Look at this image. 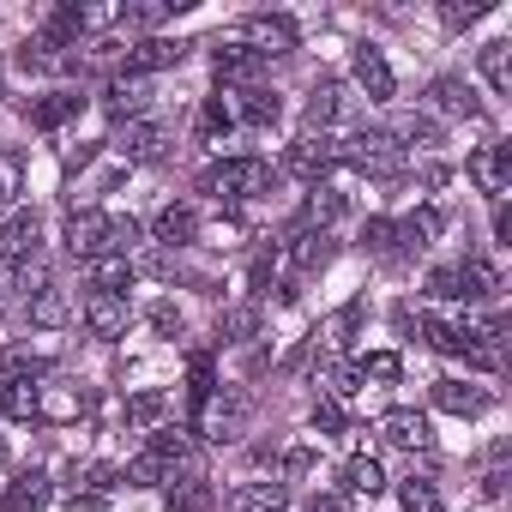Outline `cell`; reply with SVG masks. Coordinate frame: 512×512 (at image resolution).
Here are the masks:
<instances>
[{"mask_svg": "<svg viewBox=\"0 0 512 512\" xmlns=\"http://www.w3.org/2000/svg\"><path fill=\"white\" fill-rule=\"evenodd\" d=\"M25 193V151H0V205Z\"/></svg>", "mask_w": 512, "mask_h": 512, "instance_id": "b9f144b4", "label": "cell"}, {"mask_svg": "<svg viewBox=\"0 0 512 512\" xmlns=\"http://www.w3.org/2000/svg\"><path fill=\"white\" fill-rule=\"evenodd\" d=\"M428 109H434V115H446V121H476V115H482V103H476L470 79H458V73H440V79L428 85Z\"/></svg>", "mask_w": 512, "mask_h": 512, "instance_id": "30bf717a", "label": "cell"}, {"mask_svg": "<svg viewBox=\"0 0 512 512\" xmlns=\"http://www.w3.org/2000/svg\"><path fill=\"white\" fill-rule=\"evenodd\" d=\"M67 253L73 260H103L109 253V211H97V205H79V211H67Z\"/></svg>", "mask_w": 512, "mask_h": 512, "instance_id": "8992f818", "label": "cell"}, {"mask_svg": "<svg viewBox=\"0 0 512 512\" xmlns=\"http://www.w3.org/2000/svg\"><path fill=\"white\" fill-rule=\"evenodd\" d=\"M37 380H0V416H19V422H31L37 416Z\"/></svg>", "mask_w": 512, "mask_h": 512, "instance_id": "836d02e7", "label": "cell"}, {"mask_svg": "<svg viewBox=\"0 0 512 512\" xmlns=\"http://www.w3.org/2000/svg\"><path fill=\"white\" fill-rule=\"evenodd\" d=\"M169 13H175L169 0H139V7H121V25H127V31H157Z\"/></svg>", "mask_w": 512, "mask_h": 512, "instance_id": "60d3db41", "label": "cell"}, {"mask_svg": "<svg viewBox=\"0 0 512 512\" xmlns=\"http://www.w3.org/2000/svg\"><path fill=\"white\" fill-rule=\"evenodd\" d=\"M115 121H139L145 115V103H151V79H133V73H115L109 85H103V97H97Z\"/></svg>", "mask_w": 512, "mask_h": 512, "instance_id": "9a60e30c", "label": "cell"}, {"mask_svg": "<svg viewBox=\"0 0 512 512\" xmlns=\"http://www.w3.org/2000/svg\"><path fill=\"white\" fill-rule=\"evenodd\" d=\"M37 235H43V217L37 211H13L7 223H0V260H31Z\"/></svg>", "mask_w": 512, "mask_h": 512, "instance_id": "ac0fdd59", "label": "cell"}, {"mask_svg": "<svg viewBox=\"0 0 512 512\" xmlns=\"http://www.w3.org/2000/svg\"><path fill=\"white\" fill-rule=\"evenodd\" d=\"M217 500H211V482L199 476V470H181V476H169V512H211Z\"/></svg>", "mask_w": 512, "mask_h": 512, "instance_id": "603a6c76", "label": "cell"}, {"mask_svg": "<svg viewBox=\"0 0 512 512\" xmlns=\"http://www.w3.org/2000/svg\"><path fill=\"white\" fill-rule=\"evenodd\" d=\"M0 314H7V290H0Z\"/></svg>", "mask_w": 512, "mask_h": 512, "instance_id": "6f0895ef", "label": "cell"}, {"mask_svg": "<svg viewBox=\"0 0 512 512\" xmlns=\"http://www.w3.org/2000/svg\"><path fill=\"white\" fill-rule=\"evenodd\" d=\"M422 187H446V163H428L422 169Z\"/></svg>", "mask_w": 512, "mask_h": 512, "instance_id": "db71d44e", "label": "cell"}, {"mask_svg": "<svg viewBox=\"0 0 512 512\" xmlns=\"http://www.w3.org/2000/svg\"><path fill=\"white\" fill-rule=\"evenodd\" d=\"M344 217V193L338 187H314L308 199H302V211H296V223H290V235H332V223Z\"/></svg>", "mask_w": 512, "mask_h": 512, "instance_id": "5bb4252c", "label": "cell"}, {"mask_svg": "<svg viewBox=\"0 0 512 512\" xmlns=\"http://www.w3.org/2000/svg\"><path fill=\"white\" fill-rule=\"evenodd\" d=\"M422 338H428L440 356H464V362H470V332H464V320H446V314H422Z\"/></svg>", "mask_w": 512, "mask_h": 512, "instance_id": "7402d4cb", "label": "cell"}, {"mask_svg": "<svg viewBox=\"0 0 512 512\" xmlns=\"http://www.w3.org/2000/svg\"><path fill=\"white\" fill-rule=\"evenodd\" d=\"M332 253H338L332 235H290V266H296V272H326Z\"/></svg>", "mask_w": 512, "mask_h": 512, "instance_id": "4316f807", "label": "cell"}, {"mask_svg": "<svg viewBox=\"0 0 512 512\" xmlns=\"http://www.w3.org/2000/svg\"><path fill=\"white\" fill-rule=\"evenodd\" d=\"M145 452H151V458L175 476V470L193 458V434H187V428H151V446H145Z\"/></svg>", "mask_w": 512, "mask_h": 512, "instance_id": "d4e9b609", "label": "cell"}, {"mask_svg": "<svg viewBox=\"0 0 512 512\" xmlns=\"http://www.w3.org/2000/svg\"><path fill=\"white\" fill-rule=\"evenodd\" d=\"M332 169H338V139H326V133H302V139L284 151V175H296V181H308V187H326Z\"/></svg>", "mask_w": 512, "mask_h": 512, "instance_id": "3957f363", "label": "cell"}, {"mask_svg": "<svg viewBox=\"0 0 512 512\" xmlns=\"http://www.w3.org/2000/svg\"><path fill=\"white\" fill-rule=\"evenodd\" d=\"M247 338H260V302H235L223 314V344H247Z\"/></svg>", "mask_w": 512, "mask_h": 512, "instance_id": "8d00e7d4", "label": "cell"}, {"mask_svg": "<svg viewBox=\"0 0 512 512\" xmlns=\"http://www.w3.org/2000/svg\"><path fill=\"white\" fill-rule=\"evenodd\" d=\"M0 464H7V434H0Z\"/></svg>", "mask_w": 512, "mask_h": 512, "instance_id": "9f6ffc18", "label": "cell"}, {"mask_svg": "<svg viewBox=\"0 0 512 512\" xmlns=\"http://www.w3.org/2000/svg\"><path fill=\"white\" fill-rule=\"evenodd\" d=\"M229 109H235V121H247V127H278V115H284L278 91H241Z\"/></svg>", "mask_w": 512, "mask_h": 512, "instance_id": "83f0119b", "label": "cell"}, {"mask_svg": "<svg viewBox=\"0 0 512 512\" xmlns=\"http://www.w3.org/2000/svg\"><path fill=\"white\" fill-rule=\"evenodd\" d=\"M25 314H31V326H43V332H61V326H67V296H61L55 284H43L37 296H25Z\"/></svg>", "mask_w": 512, "mask_h": 512, "instance_id": "1f68e13d", "label": "cell"}, {"mask_svg": "<svg viewBox=\"0 0 512 512\" xmlns=\"http://www.w3.org/2000/svg\"><path fill=\"white\" fill-rule=\"evenodd\" d=\"M470 175H476V187L500 205V199L512 193V145H482V151L470 157Z\"/></svg>", "mask_w": 512, "mask_h": 512, "instance_id": "4fadbf2b", "label": "cell"}, {"mask_svg": "<svg viewBox=\"0 0 512 512\" xmlns=\"http://www.w3.org/2000/svg\"><path fill=\"white\" fill-rule=\"evenodd\" d=\"M272 272H278V247H260L253 253V272H247V284H253V302L266 296V284H272Z\"/></svg>", "mask_w": 512, "mask_h": 512, "instance_id": "7dc6e473", "label": "cell"}, {"mask_svg": "<svg viewBox=\"0 0 512 512\" xmlns=\"http://www.w3.org/2000/svg\"><path fill=\"white\" fill-rule=\"evenodd\" d=\"M338 109H344V91H338L332 79H320V85L308 91V109H302V115H308V133H326V127L338 121Z\"/></svg>", "mask_w": 512, "mask_h": 512, "instance_id": "4dcf8cb0", "label": "cell"}, {"mask_svg": "<svg viewBox=\"0 0 512 512\" xmlns=\"http://www.w3.org/2000/svg\"><path fill=\"white\" fill-rule=\"evenodd\" d=\"M169 416V392H133L127 398V428H163Z\"/></svg>", "mask_w": 512, "mask_h": 512, "instance_id": "e575fe53", "label": "cell"}, {"mask_svg": "<svg viewBox=\"0 0 512 512\" xmlns=\"http://www.w3.org/2000/svg\"><path fill=\"white\" fill-rule=\"evenodd\" d=\"M434 404L452 410V416H482V410H488V392L470 386V380H440V386H434Z\"/></svg>", "mask_w": 512, "mask_h": 512, "instance_id": "cb8c5ba5", "label": "cell"}, {"mask_svg": "<svg viewBox=\"0 0 512 512\" xmlns=\"http://www.w3.org/2000/svg\"><path fill=\"white\" fill-rule=\"evenodd\" d=\"M398 506L404 512H440V494L428 476H410V482H398Z\"/></svg>", "mask_w": 512, "mask_h": 512, "instance_id": "ab89813d", "label": "cell"}, {"mask_svg": "<svg viewBox=\"0 0 512 512\" xmlns=\"http://www.w3.org/2000/svg\"><path fill=\"white\" fill-rule=\"evenodd\" d=\"M85 410V392H73V386H43L37 392V416H79Z\"/></svg>", "mask_w": 512, "mask_h": 512, "instance_id": "f35d334b", "label": "cell"}, {"mask_svg": "<svg viewBox=\"0 0 512 512\" xmlns=\"http://www.w3.org/2000/svg\"><path fill=\"white\" fill-rule=\"evenodd\" d=\"M133 278H139V266L121 260V253H103V260H91V290H115V296H127Z\"/></svg>", "mask_w": 512, "mask_h": 512, "instance_id": "f546056e", "label": "cell"}, {"mask_svg": "<svg viewBox=\"0 0 512 512\" xmlns=\"http://www.w3.org/2000/svg\"><path fill=\"white\" fill-rule=\"evenodd\" d=\"M440 229H446V217H440L434 205L398 217V223H392V266H404V260H416V253H428V247L440 241Z\"/></svg>", "mask_w": 512, "mask_h": 512, "instance_id": "5b68a950", "label": "cell"}, {"mask_svg": "<svg viewBox=\"0 0 512 512\" xmlns=\"http://www.w3.org/2000/svg\"><path fill=\"white\" fill-rule=\"evenodd\" d=\"M49 494H55V488H49V476H43V470H31V476H19V482L7 488L0 512H43V506H49Z\"/></svg>", "mask_w": 512, "mask_h": 512, "instance_id": "484cf974", "label": "cell"}, {"mask_svg": "<svg viewBox=\"0 0 512 512\" xmlns=\"http://www.w3.org/2000/svg\"><path fill=\"white\" fill-rule=\"evenodd\" d=\"M241 43L260 55V61H272V55H290V49H296V25H290L284 13H253V19L241 25Z\"/></svg>", "mask_w": 512, "mask_h": 512, "instance_id": "52a82bcc", "label": "cell"}, {"mask_svg": "<svg viewBox=\"0 0 512 512\" xmlns=\"http://www.w3.org/2000/svg\"><path fill=\"white\" fill-rule=\"evenodd\" d=\"M344 488H350V494H380V488H386V470H380V458L356 452V458L344 464Z\"/></svg>", "mask_w": 512, "mask_h": 512, "instance_id": "d590c367", "label": "cell"}, {"mask_svg": "<svg viewBox=\"0 0 512 512\" xmlns=\"http://www.w3.org/2000/svg\"><path fill=\"white\" fill-rule=\"evenodd\" d=\"M121 482H127V488H157V482H169V470H163L151 452H139L133 464H121Z\"/></svg>", "mask_w": 512, "mask_h": 512, "instance_id": "ee69618b", "label": "cell"}, {"mask_svg": "<svg viewBox=\"0 0 512 512\" xmlns=\"http://www.w3.org/2000/svg\"><path fill=\"white\" fill-rule=\"evenodd\" d=\"M151 326H157L163 338H181V308H169V302H151Z\"/></svg>", "mask_w": 512, "mask_h": 512, "instance_id": "f907efd6", "label": "cell"}, {"mask_svg": "<svg viewBox=\"0 0 512 512\" xmlns=\"http://www.w3.org/2000/svg\"><path fill=\"white\" fill-rule=\"evenodd\" d=\"M79 109H85V97H79V91H49V97H37V103H31V127H37V133H55V127H67Z\"/></svg>", "mask_w": 512, "mask_h": 512, "instance_id": "44dd1931", "label": "cell"}, {"mask_svg": "<svg viewBox=\"0 0 512 512\" xmlns=\"http://www.w3.org/2000/svg\"><path fill=\"white\" fill-rule=\"evenodd\" d=\"M344 422H350V416H344L338 398H320V404H314V428H320V434H344Z\"/></svg>", "mask_w": 512, "mask_h": 512, "instance_id": "c3c4849f", "label": "cell"}, {"mask_svg": "<svg viewBox=\"0 0 512 512\" xmlns=\"http://www.w3.org/2000/svg\"><path fill=\"white\" fill-rule=\"evenodd\" d=\"M428 302H464V278H458V260L428 272Z\"/></svg>", "mask_w": 512, "mask_h": 512, "instance_id": "7bdbcfd3", "label": "cell"}, {"mask_svg": "<svg viewBox=\"0 0 512 512\" xmlns=\"http://www.w3.org/2000/svg\"><path fill=\"white\" fill-rule=\"evenodd\" d=\"M386 133H392L398 145H440V121H434V115H398Z\"/></svg>", "mask_w": 512, "mask_h": 512, "instance_id": "74e56055", "label": "cell"}, {"mask_svg": "<svg viewBox=\"0 0 512 512\" xmlns=\"http://www.w3.org/2000/svg\"><path fill=\"white\" fill-rule=\"evenodd\" d=\"M476 73L488 79L494 97H506V91H512V43H506V37L482 43V49H476Z\"/></svg>", "mask_w": 512, "mask_h": 512, "instance_id": "ffe728a7", "label": "cell"}, {"mask_svg": "<svg viewBox=\"0 0 512 512\" xmlns=\"http://www.w3.org/2000/svg\"><path fill=\"white\" fill-rule=\"evenodd\" d=\"M482 13H488V0H470V7H440V19H446L452 31H464V25H476Z\"/></svg>", "mask_w": 512, "mask_h": 512, "instance_id": "681fc988", "label": "cell"}, {"mask_svg": "<svg viewBox=\"0 0 512 512\" xmlns=\"http://www.w3.org/2000/svg\"><path fill=\"white\" fill-rule=\"evenodd\" d=\"M181 55H187V43H175V37H139V43H127V73L151 79L163 67H181Z\"/></svg>", "mask_w": 512, "mask_h": 512, "instance_id": "7c38bea8", "label": "cell"}, {"mask_svg": "<svg viewBox=\"0 0 512 512\" xmlns=\"http://www.w3.org/2000/svg\"><path fill=\"white\" fill-rule=\"evenodd\" d=\"M229 133H235V109L223 97H205L199 103V145H223Z\"/></svg>", "mask_w": 512, "mask_h": 512, "instance_id": "d6a6232c", "label": "cell"}, {"mask_svg": "<svg viewBox=\"0 0 512 512\" xmlns=\"http://www.w3.org/2000/svg\"><path fill=\"white\" fill-rule=\"evenodd\" d=\"M85 326H91V338H127L133 302L115 296V290H91V296H85Z\"/></svg>", "mask_w": 512, "mask_h": 512, "instance_id": "9c48e42d", "label": "cell"}, {"mask_svg": "<svg viewBox=\"0 0 512 512\" xmlns=\"http://www.w3.org/2000/svg\"><path fill=\"white\" fill-rule=\"evenodd\" d=\"M67 512H109V500H103V494H91V488H73Z\"/></svg>", "mask_w": 512, "mask_h": 512, "instance_id": "816d5d0a", "label": "cell"}, {"mask_svg": "<svg viewBox=\"0 0 512 512\" xmlns=\"http://www.w3.org/2000/svg\"><path fill=\"white\" fill-rule=\"evenodd\" d=\"M284 506H290V488L284 482H241L223 500V512H284Z\"/></svg>", "mask_w": 512, "mask_h": 512, "instance_id": "d6986e66", "label": "cell"}, {"mask_svg": "<svg viewBox=\"0 0 512 512\" xmlns=\"http://www.w3.org/2000/svg\"><path fill=\"white\" fill-rule=\"evenodd\" d=\"M362 247L374 253V260H392V217H368L362 223Z\"/></svg>", "mask_w": 512, "mask_h": 512, "instance_id": "bcb514c9", "label": "cell"}, {"mask_svg": "<svg viewBox=\"0 0 512 512\" xmlns=\"http://www.w3.org/2000/svg\"><path fill=\"white\" fill-rule=\"evenodd\" d=\"M308 512H344V500H338V494H320V500H314Z\"/></svg>", "mask_w": 512, "mask_h": 512, "instance_id": "11a10c76", "label": "cell"}, {"mask_svg": "<svg viewBox=\"0 0 512 512\" xmlns=\"http://www.w3.org/2000/svg\"><path fill=\"white\" fill-rule=\"evenodd\" d=\"M374 428H380V440L398 446V452H434V434H428V416H422V410H386Z\"/></svg>", "mask_w": 512, "mask_h": 512, "instance_id": "8fae6325", "label": "cell"}, {"mask_svg": "<svg viewBox=\"0 0 512 512\" xmlns=\"http://www.w3.org/2000/svg\"><path fill=\"white\" fill-rule=\"evenodd\" d=\"M199 187L211 193V199H260V193H272V163H260V157H223V163H211L205 175H199Z\"/></svg>", "mask_w": 512, "mask_h": 512, "instance_id": "6da1fadb", "label": "cell"}, {"mask_svg": "<svg viewBox=\"0 0 512 512\" xmlns=\"http://www.w3.org/2000/svg\"><path fill=\"white\" fill-rule=\"evenodd\" d=\"M356 85L368 91V103H392V91H398V79H392V67H386V55L374 43L356 49Z\"/></svg>", "mask_w": 512, "mask_h": 512, "instance_id": "e0dca14e", "label": "cell"}, {"mask_svg": "<svg viewBox=\"0 0 512 512\" xmlns=\"http://www.w3.org/2000/svg\"><path fill=\"white\" fill-rule=\"evenodd\" d=\"M193 235H199V211H193V205H163V211L151 217V241H157L163 253L187 247Z\"/></svg>", "mask_w": 512, "mask_h": 512, "instance_id": "2e32d148", "label": "cell"}, {"mask_svg": "<svg viewBox=\"0 0 512 512\" xmlns=\"http://www.w3.org/2000/svg\"><path fill=\"white\" fill-rule=\"evenodd\" d=\"M247 416H253V398H247V392H235V386H223V398L211 392V398L199 404V434L223 446V440H235V434L247 428Z\"/></svg>", "mask_w": 512, "mask_h": 512, "instance_id": "277c9868", "label": "cell"}, {"mask_svg": "<svg viewBox=\"0 0 512 512\" xmlns=\"http://www.w3.org/2000/svg\"><path fill=\"white\" fill-rule=\"evenodd\" d=\"M338 163H356L362 175L392 181V175L404 169V145H398L392 133H380V127H362L356 139H344V145H338Z\"/></svg>", "mask_w": 512, "mask_h": 512, "instance_id": "7a4b0ae2", "label": "cell"}, {"mask_svg": "<svg viewBox=\"0 0 512 512\" xmlns=\"http://www.w3.org/2000/svg\"><path fill=\"white\" fill-rule=\"evenodd\" d=\"M211 61H217V73H223V79H241V85H247L253 73L266 67V61L253 55L247 43H211Z\"/></svg>", "mask_w": 512, "mask_h": 512, "instance_id": "f1b7e54d", "label": "cell"}, {"mask_svg": "<svg viewBox=\"0 0 512 512\" xmlns=\"http://www.w3.org/2000/svg\"><path fill=\"white\" fill-rule=\"evenodd\" d=\"M404 374V362L392 356V350H368L362 362H356V380H398Z\"/></svg>", "mask_w": 512, "mask_h": 512, "instance_id": "f6af8a7d", "label": "cell"}, {"mask_svg": "<svg viewBox=\"0 0 512 512\" xmlns=\"http://www.w3.org/2000/svg\"><path fill=\"white\" fill-rule=\"evenodd\" d=\"M109 145H115L127 163H157L169 139H163V127H157L151 115H139V121H115V139H109Z\"/></svg>", "mask_w": 512, "mask_h": 512, "instance_id": "ba28073f", "label": "cell"}, {"mask_svg": "<svg viewBox=\"0 0 512 512\" xmlns=\"http://www.w3.org/2000/svg\"><path fill=\"white\" fill-rule=\"evenodd\" d=\"M512 241V211H506V199L494 205V247H506Z\"/></svg>", "mask_w": 512, "mask_h": 512, "instance_id": "f5cc1de1", "label": "cell"}]
</instances>
